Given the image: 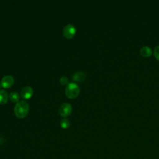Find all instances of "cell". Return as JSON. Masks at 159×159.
<instances>
[{"mask_svg":"<svg viewBox=\"0 0 159 159\" xmlns=\"http://www.w3.org/2000/svg\"><path fill=\"white\" fill-rule=\"evenodd\" d=\"M58 112L61 117L65 118L71 114L72 112V106L70 103H63L60 106Z\"/></svg>","mask_w":159,"mask_h":159,"instance_id":"277c9868","label":"cell"},{"mask_svg":"<svg viewBox=\"0 0 159 159\" xmlns=\"http://www.w3.org/2000/svg\"><path fill=\"white\" fill-rule=\"evenodd\" d=\"M9 99V95L7 92L4 89H0V104L4 105L6 104Z\"/></svg>","mask_w":159,"mask_h":159,"instance_id":"ba28073f","label":"cell"},{"mask_svg":"<svg viewBox=\"0 0 159 159\" xmlns=\"http://www.w3.org/2000/svg\"><path fill=\"white\" fill-rule=\"evenodd\" d=\"M1 83H0V89H1Z\"/></svg>","mask_w":159,"mask_h":159,"instance_id":"5bb4252c","label":"cell"},{"mask_svg":"<svg viewBox=\"0 0 159 159\" xmlns=\"http://www.w3.org/2000/svg\"><path fill=\"white\" fill-rule=\"evenodd\" d=\"M60 83L61 85H68L69 82H68V78H66V76H61L60 78Z\"/></svg>","mask_w":159,"mask_h":159,"instance_id":"7c38bea8","label":"cell"},{"mask_svg":"<svg viewBox=\"0 0 159 159\" xmlns=\"http://www.w3.org/2000/svg\"><path fill=\"white\" fill-rule=\"evenodd\" d=\"M14 114L16 117L20 119L25 117L29 111V103L25 101H19L14 107Z\"/></svg>","mask_w":159,"mask_h":159,"instance_id":"6da1fadb","label":"cell"},{"mask_svg":"<svg viewBox=\"0 0 159 159\" xmlns=\"http://www.w3.org/2000/svg\"><path fill=\"white\" fill-rule=\"evenodd\" d=\"M76 32V30L75 25L71 24H68L64 27L63 29V35L66 39H71L75 36Z\"/></svg>","mask_w":159,"mask_h":159,"instance_id":"3957f363","label":"cell"},{"mask_svg":"<svg viewBox=\"0 0 159 159\" xmlns=\"http://www.w3.org/2000/svg\"><path fill=\"white\" fill-rule=\"evenodd\" d=\"M140 53L142 57H148L152 55V49L150 47H149L148 46H143L140 48Z\"/></svg>","mask_w":159,"mask_h":159,"instance_id":"9c48e42d","label":"cell"},{"mask_svg":"<svg viewBox=\"0 0 159 159\" xmlns=\"http://www.w3.org/2000/svg\"><path fill=\"white\" fill-rule=\"evenodd\" d=\"M14 83V78L11 75L4 76L1 81V85L4 88H11Z\"/></svg>","mask_w":159,"mask_h":159,"instance_id":"5b68a950","label":"cell"},{"mask_svg":"<svg viewBox=\"0 0 159 159\" xmlns=\"http://www.w3.org/2000/svg\"><path fill=\"white\" fill-rule=\"evenodd\" d=\"M153 55L155 57V58L159 60V45H157V47H155V48H154L153 50Z\"/></svg>","mask_w":159,"mask_h":159,"instance_id":"4fadbf2b","label":"cell"},{"mask_svg":"<svg viewBox=\"0 0 159 159\" xmlns=\"http://www.w3.org/2000/svg\"><path fill=\"white\" fill-rule=\"evenodd\" d=\"M72 78L73 81L76 82H81L83 81L86 78V75L83 71H78L73 74Z\"/></svg>","mask_w":159,"mask_h":159,"instance_id":"52a82bcc","label":"cell"},{"mask_svg":"<svg viewBox=\"0 0 159 159\" xmlns=\"http://www.w3.org/2000/svg\"><path fill=\"white\" fill-rule=\"evenodd\" d=\"M70 125V122L68 119H67L66 118H64L63 119L61 120L60 121V126L61 128L66 129H68Z\"/></svg>","mask_w":159,"mask_h":159,"instance_id":"8fae6325","label":"cell"},{"mask_svg":"<svg viewBox=\"0 0 159 159\" xmlns=\"http://www.w3.org/2000/svg\"><path fill=\"white\" fill-rule=\"evenodd\" d=\"M80 89L79 86L75 83H69L65 89V94L69 99H75L80 94Z\"/></svg>","mask_w":159,"mask_h":159,"instance_id":"7a4b0ae2","label":"cell"},{"mask_svg":"<svg viewBox=\"0 0 159 159\" xmlns=\"http://www.w3.org/2000/svg\"><path fill=\"white\" fill-rule=\"evenodd\" d=\"M9 99L12 102H18L20 99V96L18 93L13 91L9 94Z\"/></svg>","mask_w":159,"mask_h":159,"instance_id":"30bf717a","label":"cell"},{"mask_svg":"<svg viewBox=\"0 0 159 159\" xmlns=\"http://www.w3.org/2000/svg\"><path fill=\"white\" fill-rule=\"evenodd\" d=\"M33 89L30 86H25L24 87L21 91H20V96L24 99H30L32 95H33Z\"/></svg>","mask_w":159,"mask_h":159,"instance_id":"8992f818","label":"cell"}]
</instances>
